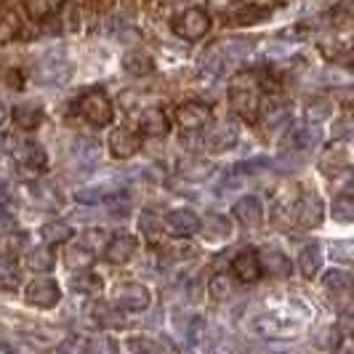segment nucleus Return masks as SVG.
<instances>
[{
    "label": "nucleus",
    "mask_w": 354,
    "mask_h": 354,
    "mask_svg": "<svg viewBox=\"0 0 354 354\" xmlns=\"http://www.w3.org/2000/svg\"><path fill=\"white\" fill-rule=\"evenodd\" d=\"M21 288V266L14 253H0V293H14Z\"/></svg>",
    "instance_id": "nucleus-26"
},
{
    "label": "nucleus",
    "mask_w": 354,
    "mask_h": 354,
    "mask_svg": "<svg viewBox=\"0 0 354 354\" xmlns=\"http://www.w3.org/2000/svg\"><path fill=\"white\" fill-rule=\"evenodd\" d=\"M330 216H333V221H338V224H352L354 221V200L349 192H341L338 197H333Z\"/></svg>",
    "instance_id": "nucleus-35"
},
{
    "label": "nucleus",
    "mask_w": 354,
    "mask_h": 354,
    "mask_svg": "<svg viewBox=\"0 0 354 354\" xmlns=\"http://www.w3.org/2000/svg\"><path fill=\"white\" fill-rule=\"evenodd\" d=\"M197 232H203V237L211 240V243H224L232 237V221L221 213H211V216L200 218V230Z\"/></svg>",
    "instance_id": "nucleus-24"
},
{
    "label": "nucleus",
    "mask_w": 354,
    "mask_h": 354,
    "mask_svg": "<svg viewBox=\"0 0 354 354\" xmlns=\"http://www.w3.org/2000/svg\"><path fill=\"white\" fill-rule=\"evenodd\" d=\"M136 253H139V240L133 234H123V232L109 237L104 245V259L115 266H125L128 261H133Z\"/></svg>",
    "instance_id": "nucleus-15"
},
{
    "label": "nucleus",
    "mask_w": 354,
    "mask_h": 354,
    "mask_svg": "<svg viewBox=\"0 0 354 354\" xmlns=\"http://www.w3.org/2000/svg\"><path fill=\"white\" fill-rule=\"evenodd\" d=\"M8 158L14 160V162H19L21 168L32 171V174H43V171H48V155H46V149H43L37 142H32V139H24V142L11 144Z\"/></svg>",
    "instance_id": "nucleus-10"
},
{
    "label": "nucleus",
    "mask_w": 354,
    "mask_h": 354,
    "mask_svg": "<svg viewBox=\"0 0 354 354\" xmlns=\"http://www.w3.org/2000/svg\"><path fill=\"white\" fill-rule=\"evenodd\" d=\"M203 333H205V319L195 317V319H192V325H189V341H192V344H197Z\"/></svg>",
    "instance_id": "nucleus-44"
},
{
    "label": "nucleus",
    "mask_w": 354,
    "mask_h": 354,
    "mask_svg": "<svg viewBox=\"0 0 354 354\" xmlns=\"http://www.w3.org/2000/svg\"><path fill=\"white\" fill-rule=\"evenodd\" d=\"M106 147H109V155L115 160H131L142 152V136L131 128H115L106 139Z\"/></svg>",
    "instance_id": "nucleus-12"
},
{
    "label": "nucleus",
    "mask_w": 354,
    "mask_h": 354,
    "mask_svg": "<svg viewBox=\"0 0 354 354\" xmlns=\"http://www.w3.org/2000/svg\"><path fill=\"white\" fill-rule=\"evenodd\" d=\"M232 216L245 227V230H259L266 218L264 200L259 195H245L240 197L234 205H232Z\"/></svg>",
    "instance_id": "nucleus-13"
},
{
    "label": "nucleus",
    "mask_w": 354,
    "mask_h": 354,
    "mask_svg": "<svg viewBox=\"0 0 354 354\" xmlns=\"http://www.w3.org/2000/svg\"><path fill=\"white\" fill-rule=\"evenodd\" d=\"M296 269L304 280H315L322 269V245L319 243H306L299 250V259H296Z\"/></svg>",
    "instance_id": "nucleus-23"
},
{
    "label": "nucleus",
    "mask_w": 354,
    "mask_h": 354,
    "mask_svg": "<svg viewBox=\"0 0 354 354\" xmlns=\"http://www.w3.org/2000/svg\"><path fill=\"white\" fill-rule=\"evenodd\" d=\"M205 3H211V6H218V8H227V6H234V3H240V0H205Z\"/></svg>",
    "instance_id": "nucleus-45"
},
{
    "label": "nucleus",
    "mask_w": 354,
    "mask_h": 354,
    "mask_svg": "<svg viewBox=\"0 0 354 354\" xmlns=\"http://www.w3.org/2000/svg\"><path fill=\"white\" fill-rule=\"evenodd\" d=\"M171 30L174 35L187 40V43H197L211 32V14L205 8H187L178 11L176 17L171 19Z\"/></svg>",
    "instance_id": "nucleus-4"
},
{
    "label": "nucleus",
    "mask_w": 354,
    "mask_h": 354,
    "mask_svg": "<svg viewBox=\"0 0 354 354\" xmlns=\"http://www.w3.org/2000/svg\"><path fill=\"white\" fill-rule=\"evenodd\" d=\"M35 80L37 83H46V86H53V83H64L67 77H70V64L64 62V59H59V56H46L43 62H37L35 67Z\"/></svg>",
    "instance_id": "nucleus-20"
},
{
    "label": "nucleus",
    "mask_w": 354,
    "mask_h": 354,
    "mask_svg": "<svg viewBox=\"0 0 354 354\" xmlns=\"http://www.w3.org/2000/svg\"><path fill=\"white\" fill-rule=\"evenodd\" d=\"M53 264H56V256H53L51 248H32L27 250V256H24V266L37 272V274H48Z\"/></svg>",
    "instance_id": "nucleus-33"
},
{
    "label": "nucleus",
    "mask_w": 354,
    "mask_h": 354,
    "mask_svg": "<svg viewBox=\"0 0 354 354\" xmlns=\"http://www.w3.org/2000/svg\"><path fill=\"white\" fill-rule=\"evenodd\" d=\"M330 259H333V261H341L344 266H349L352 264V243H346V240L333 243V245H330Z\"/></svg>",
    "instance_id": "nucleus-42"
},
{
    "label": "nucleus",
    "mask_w": 354,
    "mask_h": 354,
    "mask_svg": "<svg viewBox=\"0 0 354 354\" xmlns=\"http://www.w3.org/2000/svg\"><path fill=\"white\" fill-rule=\"evenodd\" d=\"M269 165V160L264 158H253V160H243V162H234L230 171V176H253L259 171H264Z\"/></svg>",
    "instance_id": "nucleus-40"
},
{
    "label": "nucleus",
    "mask_w": 354,
    "mask_h": 354,
    "mask_svg": "<svg viewBox=\"0 0 354 354\" xmlns=\"http://www.w3.org/2000/svg\"><path fill=\"white\" fill-rule=\"evenodd\" d=\"M272 17V8L269 6H250L245 11H240V17H234V24H256V21H266Z\"/></svg>",
    "instance_id": "nucleus-39"
},
{
    "label": "nucleus",
    "mask_w": 354,
    "mask_h": 354,
    "mask_svg": "<svg viewBox=\"0 0 354 354\" xmlns=\"http://www.w3.org/2000/svg\"><path fill=\"white\" fill-rule=\"evenodd\" d=\"M72 115L88 123L91 128H106L115 118V106L102 88H88L72 102Z\"/></svg>",
    "instance_id": "nucleus-3"
},
{
    "label": "nucleus",
    "mask_w": 354,
    "mask_h": 354,
    "mask_svg": "<svg viewBox=\"0 0 354 354\" xmlns=\"http://www.w3.org/2000/svg\"><path fill=\"white\" fill-rule=\"evenodd\" d=\"M24 301L35 309H53L56 304L62 301V288L53 277L40 274L35 280H30L24 288Z\"/></svg>",
    "instance_id": "nucleus-8"
},
{
    "label": "nucleus",
    "mask_w": 354,
    "mask_h": 354,
    "mask_svg": "<svg viewBox=\"0 0 354 354\" xmlns=\"http://www.w3.org/2000/svg\"><path fill=\"white\" fill-rule=\"evenodd\" d=\"M259 261H261V269L274 274V277H290L293 274V264L280 248L259 250Z\"/></svg>",
    "instance_id": "nucleus-25"
},
{
    "label": "nucleus",
    "mask_w": 354,
    "mask_h": 354,
    "mask_svg": "<svg viewBox=\"0 0 354 354\" xmlns=\"http://www.w3.org/2000/svg\"><path fill=\"white\" fill-rule=\"evenodd\" d=\"M213 174V162L203 158H189L181 160L178 165V176H184V181H203L205 176Z\"/></svg>",
    "instance_id": "nucleus-31"
},
{
    "label": "nucleus",
    "mask_w": 354,
    "mask_h": 354,
    "mask_svg": "<svg viewBox=\"0 0 354 354\" xmlns=\"http://www.w3.org/2000/svg\"><path fill=\"white\" fill-rule=\"evenodd\" d=\"M352 288H354V280L349 269H328V272L322 274V290H325L333 301L346 304L349 296H352Z\"/></svg>",
    "instance_id": "nucleus-18"
},
{
    "label": "nucleus",
    "mask_w": 354,
    "mask_h": 354,
    "mask_svg": "<svg viewBox=\"0 0 354 354\" xmlns=\"http://www.w3.org/2000/svg\"><path fill=\"white\" fill-rule=\"evenodd\" d=\"M72 155L80 165H93L102 158V144L96 139H91V136H77L75 144H72Z\"/></svg>",
    "instance_id": "nucleus-30"
},
{
    "label": "nucleus",
    "mask_w": 354,
    "mask_h": 354,
    "mask_svg": "<svg viewBox=\"0 0 354 354\" xmlns=\"http://www.w3.org/2000/svg\"><path fill=\"white\" fill-rule=\"evenodd\" d=\"M139 230H142V234L147 240H158L160 234H162V218L155 216L152 211H144L139 216Z\"/></svg>",
    "instance_id": "nucleus-37"
},
{
    "label": "nucleus",
    "mask_w": 354,
    "mask_h": 354,
    "mask_svg": "<svg viewBox=\"0 0 354 354\" xmlns=\"http://www.w3.org/2000/svg\"><path fill=\"white\" fill-rule=\"evenodd\" d=\"M293 213H296V221L301 230H317L325 218V205H322L317 192H299Z\"/></svg>",
    "instance_id": "nucleus-11"
},
{
    "label": "nucleus",
    "mask_w": 354,
    "mask_h": 354,
    "mask_svg": "<svg viewBox=\"0 0 354 354\" xmlns=\"http://www.w3.org/2000/svg\"><path fill=\"white\" fill-rule=\"evenodd\" d=\"M264 104V83L256 72H240L230 80V106L248 123H259V109Z\"/></svg>",
    "instance_id": "nucleus-2"
},
{
    "label": "nucleus",
    "mask_w": 354,
    "mask_h": 354,
    "mask_svg": "<svg viewBox=\"0 0 354 354\" xmlns=\"http://www.w3.org/2000/svg\"><path fill=\"white\" fill-rule=\"evenodd\" d=\"M333 115V104L328 102V99H312V102H306V120L309 123H322V120H328Z\"/></svg>",
    "instance_id": "nucleus-36"
},
{
    "label": "nucleus",
    "mask_w": 354,
    "mask_h": 354,
    "mask_svg": "<svg viewBox=\"0 0 354 354\" xmlns=\"http://www.w3.org/2000/svg\"><path fill=\"white\" fill-rule=\"evenodd\" d=\"M333 139H336V142H349V139H352V120H349V115H344V118L336 123V128H333Z\"/></svg>",
    "instance_id": "nucleus-43"
},
{
    "label": "nucleus",
    "mask_w": 354,
    "mask_h": 354,
    "mask_svg": "<svg viewBox=\"0 0 354 354\" xmlns=\"http://www.w3.org/2000/svg\"><path fill=\"white\" fill-rule=\"evenodd\" d=\"M70 288L75 296H96L104 290V280H102V274H96L91 269H80V272H72Z\"/></svg>",
    "instance_id": "nucleus-27"
},
{
    "label": "nucleus",
    "mask_w": 354,
    "mask_h": 354,
    "mask_svg": "<svg viewBox=\"0 0 354 354\" xmlns=\"http://www.w3.org/2000/svg\"><path fill=\"white\" fill-rule=\"evenodd\" d=\"M136 125H139V136L142 139H162V136L171 133V120H168L165 109H160V106L144 109Z\"/></svg>",
    "instance_id": "nucleus-16"
},
{
    "label": "nucleus",
    "mask_w": 354,
    "mask_h": 354,
    "mask_svg": "<svg viewBox=\"0 0 354 354\" xmlns=\"http://www.w3.org/2000/svg\"><path fill=\"white\" fill-rule=\"evenodd\" d=\"M211 131L205 133V139H203V147L213 152V155H218V152H227L232 149L237 139H240V128L234 123H218V125H208Z\"/></svg>",
    "instance_id": "nucleus-17"
},
{
    "label": "nucleus",
    "mask_w": 354,
    "mask_h": 354,
    "mask_svg": "<svg viewBox=\"0 0 354 354\" xmlns=\"http://www.w3.org/2000/svg\"><path fill=\"white\" fill-rule=\"evenodd\" d=\"M75 230H72L67 221H48L40 227V237L46 240V245H64L70 243Z\"/></svg>",
    "instance_id": "nucleus-32"
},
{
    "label": "nucleus",
    "mask_w": 354,
    "mask_h": 354,
    "mask_svg": "<svg viewBox=\"0 0 354 354\" xmlns=\"http://www.w3.org/2000/svg\"><path fill=\"white\" fill-rule=\"evenodd\" d=\"M62 261H64V266H67L70 272H80V269H91V266L96 264V253H93L86 243H70V245L64 248Z\"/></svg>",
    "instance_id": "nucleus-28"
},
{
    "label": "nucleus",
    "mask_w": 354,
    "mask_h": 354,
    "mask_svg": "<svg viewBox=\"0 0 354 354\" xmlns=\"http://www.w3.org/2000/svg\"><path fill=\"white\" fill-rule=\"evenodd\" d=\"M3 118H6V112H3V106H0V123H3Z\"/></svg>",
    "instance_id": "nucleus-47"
},
{
    "label": "nucleus",
    "mask_w": 354,
    "mask_h": 354,
    "mask_svg": "<svg viewBox=\"0 0 354 354\" xmlns=\"http://www.w3.org/2000/svg\"><path fill=\"white\" fill-rule=\"evenodd\" d=\"M123 346H125V349H131V352H160V349H162V344H158V341H149V338H144V336L125 338Z\"/></svg>",
    "instance_id": "nucleus-41"
},
{
    "label": "nucleus",
    "mask_w": 354,
    "mask_h": 354,
    "mask_svg": "<svg viewBox=\"0 0 354 354\" xmlns=\"http://www.w3.org/2000/svg\"><path fill=\"white\" fill-rule=\"evenodd\" d=\"M230 272H232V277L240 280V283H245V285L259 283V280L264 277V269H261V261H259V250L250 248V245L243 250H237L230 261Z\"/></svg>",
    "instance_id": "nucleus-9"
},
{
    "label": "nucleus",
    "mask_w": 354,
    "mask_h": 354,
    "mask_svg": "<svg viewBox=\"0 0 354 354\" xmlns=\"http://www.w3.org/2000/svg\"><path fill=\"white\" fill-rule=\"evenodd\" d=\"M112 304H115L120 312H147L149 304H152V293H149L147 285L125 280V283L115 285V290H112Z\"/></svg>",
    "instance_id": "nucleus-7"
},
{
    "label": "nucleus",
    "mask_w": 354,
    "mask_h": 354,
    "mask_svg": "<svg viewBox=\"0 0 354 354\" xmlns=\"http://www.w3.org/2000/svg\"><path fill=\"white\" fill-rule=\"evenodd\" d=\"M200 230V216L192 208H176V211L165 213L162 218V232L171 237H189Z\"/></svg>",
    "instance_id": "nucleus-14"
},
{
    "label": "nucleus",
    "mask_w": 354,
    "mask_h": 354,
    "mask_svg": "<svg viewBox=\"0 0 354 354\" xmlns=\"http://www.w3.org/2000/svg\"><path fill=\"white\" fill-rule=\"evenodd\" d=\"M319 142V133L312 128H299V131H290L285 136V152H293V155H304V152H312Z\"/></svg>",
    "instance_id": "nucleus-29"
},
{
    "label": "nucleus",
    "mask_w": 354,
    "mask_h": 354,
    "mask_svg": "<svg viewBox=\"0 0 354 354\" xmlns=\"http://www.w3.org/2000/svg\"><path fill=\"white\" fill-rule=\"evenodd\" d=\"M349 142H336L322 152V158H319V171L325 174V176H338V174H346L349 171Z\"/></svg>",
    "instance_id": "nucleus-19"
},
{
    "label": "nucleus",
    "mask_w": 354,
    "mask_h": 354,
    "mask_svg": "<svg viewBox=\"0 0 354 354\" xmlns=\"http://www.w3.org/2000/svg\"><path fill=\"white\" fill-rule=\"evenodd\" d=\"M120 67H123L131 77H147L155 72V56L147 53L144 48H128L120 59Z\"/></svg>",
    "instance_id": "nucleus-22"
},
{
    "label": "nucleus",
    "mask_w": 354,
    "mask_h": 354,
    "mask_svg": "<svg viewBox=\"0 0 354 354\" xmlns=\"http://www.w3.org/2000/svg\"><path fill=\"white\" fill-rule=\"evenodd\" d=\"M0 349H6V352H8V349H11V346H8V344H0Z\"/></svg>",
    "instance_id": "nucleus-46"
},
{
    "label": "nucleus",
    "mask_w": 354,
    "mask_h": 354,
    "mask_svg": "<svg viewBox=\"0 0 354 354\" xmlns=\"http://www.w3.org/2000/svg\"><path fill=\"white\" fill-rule=\"evenodd\" d=\"M232 293H234V277L227 272H216L208 280V296L213 301H227Z\"/></svg>",
    "instance_id": "nucleus-34"
},
{
    "label": "nucleus",
    "mask_w": 354,
    "mask_h": 354,
    "mask_svg": "<svg viewBox=\"0 0 354 354\" xmlns=\"http://www.w3.org/2000/svg\"><path fill=\"white\" fill-rule=\"evenodd\" d=\"M11 120L21 131H37L46 120V109H43V104H35V102H19L11 109Z\"/></svg>",
    "instance_id": "nucleus-21"
},
{
    "label": "nucleus",
    "mask_w": 354,
    "mask_h": 354,
    "mask_svg": "<svg viewBox=\"0 0 354 354\" xmlns=\"http://www.w3.org/2000/svg\"><path fill=\"white\" fill-rule=\"evenodd\" d=\"M19 30H21V24H19L17 14H11V11H0V43L14 40V37L19 35Z\"/></svg>",
    "instance_id": "nucleus-38"
},
{
    "label": "nucleus",
    "mask_w": 354,
    "mask_h": 354,
    "mask_svg": "<svg viewBox=\"0 0 354 354\" xmlns=\"http://www.w3.org/2000/svg\"><path fill=\"white\" fill-rule=\"evenodd\" d=\"M40 27H43L46 35H53V37L72 35V32L80 30V11H77L75 3L62 0L53 11H48V14L40 17Z\"/></svg>",
    "instance_id": "nucleus-5"
},
{
    "label": "nucleus",
    "mask_w": 354,
    "mask_h": 354,
    "mask_svg": "<svg viewBox=\"0 0 354 354\" xmlns=\"http://www.w3.org/2000/svg\"><path fill=\"white\" fill-rule=\"evenodd\" d=\"M312 319V312L301 306V304H288V306H277L261 312L253 319V330L266 338H296L306 330Z\"/></svg>",
    "instance_id": "nucleus-1"
},
{
    "label": "nucleus",
    "mask_w": 354,
    "mask_h": 354,
    "mask_svg": "<svg viewBox=\"0 0 354 354\" xmlns=\"http://www.w3.org/2000/svg\"><path fill=\"white\" fill-rule=\"evenodd\" d=\"M176 123L181 133H200L213 123V106L200 99H189L176 106Z\"/></svg>",
    "instance_id": "nucleus-6"
}]
</instances>
